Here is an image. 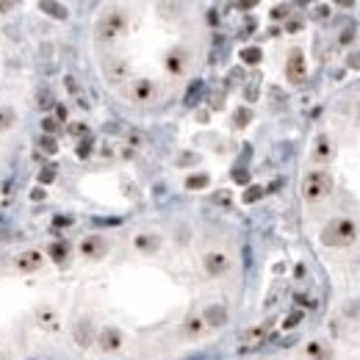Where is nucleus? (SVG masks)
Returning <instances> with one entry per match:
<instances>
[{
    "label": "nucleus",
    "instance_id": "35",
    "mask_svg": "<svg viewBox=\"0 0 360 360\" xmlns=\"http://www.w3.org/2000/svg\"><path fill=\"white\" fill-rule=\"evenodd\" d=\"M200 330H202V322H200V319H192V322H188V332H192V335H197Z\"/></svg>",
    "mask_w": 360,
    "mask_h": 360
},
{
    "label": "nucleus",
    "instance_id": "7",
    "mask_svg": "<svg viewBox=\"0 0 360 360\" xmlns=\"http://www.w3.org/2000/svg\"><path fill=\"white\" fill-rule=\"evenodd\" d=\"M108 249V244L100 239V236H89L83 244H80V252H83L86 258H100Z\"/></svg>",
    "mask_w": 360,
    "mask_h": 360
},
{
    "label": "nucleus",
    "instance_id": "24",
    "mask_svg": "<svg viewBox=\"0 0 360 360\" xmlns=\"http://www.w3.org/2000/svg\"><path fill=\"white\" fill-rule=\"evenodd\" d=\"M249 119H252V111H249V108H239V111H236V125L239 128L249 125Z\"/></svg>",
    "mask_w": 360,
    "mask_h": 360
},
{
    "label": "nucleus",
    "instance_id": "6",
    "mask_svg": "<svg viewBox=\"0 0 360 360\" xmlns=\"http://www.w3.org/2000/svg\"><path fill=\"white\" fill-rule=\"evenodd\" d=\"M97 341H100V346H103L105 352H114V349H119V346H122V335H119V330L105 327V330H100Z\"/></svg>",
    "mask_w": 360,
    "mask_h": 360
},
{
    "label": "nucleus",
    "instance_id": "43",
    "mask_svg": "<svg viewBox=\"0 0 360 360\" xmlns=\"http://www.w3.org/2000/svg\"><path fill=\"white\" fill-rule=\"evenodd\" d=\"M53 225H58V227H61V225H70V219H67V216H58V219L53 222Z\"/></svg>",
    "mask_w": 360,
    "mask_h": 360
},
{
    "label": "nucleus",
    "instance_id": "17",
    "mask_svg": "<svg viewBox=\"0 0 360 360\" xmlns=\"http://www.w3.org/2000/svg\"><path fill=\"white\" fill-rule=\"evenodd\" d=\"M67 252H70L67 241H56V244H50V258H53V261H64Z\"/></svg>",
    "mask_w": 360,
    "mask_h": 360
},
{
    "label": "nucleus",
    "instance_id": "42",
    "mask_svg": "<svg viewBox=\"0 0 360 360\" xmlns=\"http://www.w3.org/2000/svg\"><path fill=\"white\" fill-rule=\"evenodd\" d=\"M216 202H222V205H227V202H230V197H227V194H216Z\"/></svg>",
    "mask_w": 360,
    "mask_h": 360
},
{
    "label": "nucleus",
    "instance_id": "16",
    "mask_svg": "<svg viewBox=\"0 0 360 360\" xmlns=\"http://www.w3.org/2000/svg\"><path fill=\"white\" fill-rule=\"evenodd\" d=\"M261 58H263V53L258 50V47H244V50H241V61H244V64H258Z\"/></svg>",
    "mask_w": 360,
    "mask_h": 360
},
{
    "label": "nucleus",
    "instance_id": "28",
    "mask_svg": "<svg viewBox=\"0 0 360 360\" xmlns=\"http://www.w3.org/2000/svg\"><path fill=\"white\" fill-rule=\"evenodd\" d=\"M169 70H172V72H180V70H183L180 53H172V56H169Z\"/></svg>",
    "mask_w": 360,
    "mask_h": 360
},
{
    "label": "nucleus",
    "instance_id": "33",
    "mask_svg": "<svg viewBox=\"0 0 360 360\" xmlns=\"http://www.w3.org/2000/svg\"><path fill=\"white\" fill-rule=\"evenodd\" d=\"M222 100H225V94H222V92L210 94V105H214V108H222V105H225V103H222Z\"/></svg>",
    "mask_w": 360,
    "mask_h": 360
},
{
    "label": "nucleus",
    "instance_id": "10",
    "mask_svg": "<svg viewBox=\"0 0 360 360\" xmlns=\"http://www.w3.org/2000/svg\"><path fill=\"white\" fill-rule=\"evenodd\" d=\"M39 266H42V255L39 252H23L17 258V269L19 271H36Z\"/></svg>",
    "mask_w": 360,
    "mask_h": 360
},
{
    "label": "nucleus",
    "instance_id": "18",
    "mask_svg": "<svg viewBox=\"0 0 360 360\" xmlns=\"http://www.w3.org/2000/svg\"><path fill=\"white\" fill-rule=\"evenodd\" d=\"M136 247L150 252V249L158 247V236H150V233H147V236H139V239H136Z\"/></svg>",
    "mask_w": 360,
    "mask_h": 360
},
{
    "label": "nucleus",
    "instance_id": "12",
    "mask_svg": "<svg viewBox=\"0 0 360 360\" xmlns=\"http://www.w3.org/2000/svg\"><path fill=\"white\" fill-rule=\"evenodd\" d=\"M105 75L111 80H122L128 75V64H125V61H119V58H108L105 61Z\"/></svg>",
    "mask_w": 360,
    "mask_h": 360
},
{
    "label": "nucleus",
    "instance_id": "25",
    "mask_svg": "<svg viewBox=\"0 0 360 360\" xmlns=\"http://www.w3.org/2000/svg\"><path fill=\"white\" fill-rule=\"evenodd\" d=\"M300 322H302V310H294V313L285 319V324H283V327H285V330H294Z\"/></svg>",
    "mask_w": 360,
    "mask_h": 360
},
{
    "label": "nucleus",
    "instance_id": "32",
    "mask_svg": "<svg viewBox=\"0 0 360 360\" xmlns=\"http://www.w3.org/2000/svg\"><path fill=\"white\" fill-rule=\"evenodd\" d=\"M92 153V139H86V141H80V147H78V155L80 158H86V155Z\"/></svg>",
    "mask_w": 360,
    "mask_h": 360
},
{
    "label": "nucleus",
    "instance_id": "30",
    "mask_svg": "<svg viewBox=\"0 0 360 360\" xmlns=\"http://www.w3.org/2000/svg\"><path fill=\"white\" fill-rule=\"evenodd\" d=\"M352 39H355V25H346L344 33H341V45H349Z\"/></svg>",
    "mask_w": 360,
    "mask_h": 360
},
{
    "label": "nucleus",
    "instance_id": "14",
    "mask_svg": "<svg viewBox=\"0 0 360 360\" xmlns=\"http://www.w3.org/2000/svg\"><path fill=\"white\" fill-rule=\"evenodd\" d=\"M200 94H202V80H192V86L186 89V105H197Z\"/></svg>",
    "mask_w": 360,
    "mask_h": 360
},
{
    "label": "nucleus",
    "instance_id": "23",
    "mask_svg": "<svg viewBox=\"0 0 360 360\" xmlns=\"http://www.w3.org/2000/svg\"><path fill=\"white\" fill-rule=\"evenodd\" d=\"M39 147H42L45 153H56V150H58L56 136H42V139H39Z\"/></svg>",
    "mask_w": 360,
    "mask_h": 360
},
{
    "label": "nucleus",
    "instance_id": "13",
    "mask_svg": "<svg viewBox=\"0 0 360 360\" xmlns=\"http://www.w3.org/2000/svg\"><path fill=\"white\" fill-rule=\"evenodd\" d=\"M150 94H153V83H150V80H144V78L136 80V86H133V97L139 100V103H144Z\"/></svg>",
    "mask_w": 360,
    "mask_h": 360
},
{
    "label": "nucleus",
    "instance_id": "20",
    "mask_svg": "<svg viewBox=\"0 0 360 360\" xmlns=\"http://www.w3.org/2000/svg\"><path fill=\"white\" fill-rule=\"evenodd\" d=\"M42 11H50V17H56V19L67 17V9L61 3H42Z\"/></svg>",
    "mask_w": 360,
    "mask_h": 360
},
{
    "label": "nucleus",
    "instance_id": "5",
    "mask_svg": "<svg viewBox=\"0 0 360 360\" xmlns=\"http://www.w3.org/2000/svg\"><path fill=\"white\" fill-rule=\"evenodd\" d=\"M269 327H271V322H266V324H261V327H255V330H247L241 335V344H244V349H255L258 344L266 338V332H269Z\"/></svg>",
    "mask_w": 360,
    "mask_h": 360
},
{
    "label": "nucleus",
    "instance_id": "22",
    "mask_svg": "<svg viewBox=\"0 0 360 360\" xmlns=\"http://www.w3.org/2000/svg\"><path fill=\"white\" fill-rule=\"evenodd\" d=\"M330 153H332L330 141L322 136V139H319V144H316V158H330Z\"/></svg>",
    "mask_w": 360,
    "mask_h": 360
},
{
    "label": "nucleus",
    "instance_id": "40",
    "mask_svg": "<svg viewBox=\"0 0 360 360\" xmlns=\"http://www.w3.org/2000/svg\"><path fill=\"white\" fill-rule=\"evenodd\" d=\"M258 97V86H249L247 89V100H255Z\"/></svg>",
    "mask_w": 360,
    "mask_h": 360
},
{
    "label": "nucleus",
    "instance_id": "38",
    "mask_svg": "<svg viewBox=\"0 0 360 360\" xmlns=\"http://www.w3.org/2000/svg\"><path fill=\"white\" fill-rule=\"evenodd\" d=\"M349 67H355V70H360V53H352V56H349Z\"/></svg>",
    "mask_w": 360,
    "mask_h": 360
},
{
    "label": "nucleus",
    "instance_id": "8",
    "mask_svg": "<svg viewBox=\"0 0 360 360\" xmlns=\"http://www.w3.org/2000/svg\"><path fill=\"white\" fill-rule=\"evenodd\" d=\"M205 324H210V327L227 324V308L225 305H208L205 308Z\"/></svg>",
    "mask_w": 360,
    "mask_h": 360
},
{
    "label": "nucleus",
    "instance_id": "15",
    "mask_svg": "<svg viewBox=\"0 0 360 360\" xmlns=\"http://www.w3.org/2000/svg\"><path fill=\"white\" fill-rule=\"evenodd\" d=\"M17 122V114L14 108H0V131H6V128H11Z\"/></svg>",
    "mask_w": 360,
    "mask_h": 360
},
{
    "label": "nucleus",
    "instance_id": "1",
    "mask_svg": "<svg viewBox=\"0 0 360 360\" xmlns=\"http://www.w3.org/2000/svg\"><path fill=\"white\" fill-rule=\"evenodd\" d=\"M357 239V227L352 219H332L327 227L322 230V241L327 247H349Z\"/></svg>",
    "mask_w": 360,
    "mask_h": 360
},
{
    "label": "nucleus",
    "instance_id": "4",
    "mask_svg": "<svg viewBox=\"0 0 360 360\" xmlns=\"http://www.w3.org/2000/svg\"><path fill=\"white\" fill-rule=\"evenodd\" d=\"M285 75H288V80H294V83H300V80L305 78V56L300 50L291 53L288 64H285Z\"/></svg>",
    "mask_w": 360,
    "mask_h": 360
},
{
    "label": "nucleus",
    "instance_id": "34",
    "mask_svg": "<svg viewBox=\"0 0 360 360\" xmlns=\"http://www.w3.org/2000/svg\"><path fill=\"white\" fill-rule=\"evenodd\" d=\"M285 14H288V6H274V11H271V17H274V19H283Z\"/></svg>",
    "mask_w": 360,
    "mask_h": 360
},
{
    "label": "nucleus",
    "instance_id": "39",
    "mask_svg": "<svg viewBox=\"0 0 360 360\" xmlns=\"http://www.w3.org/2000/svg\"><path fill=\"white\" fill-rule=\"evenodd\" d=\"M31 200H45V192H42V188H33V192H31Z\"/></svg>",
    "mask_w": 360,
    "mask_h": 360
},
{
    "label": "nucleus",
    "instance_id": "29",
    "mask_svg": "<svg viewBox=\"0 0 360 360\" xmlns=\"http://www.w3.org/2000/svg\"><path fill=\"white\" fill-rule=\"evenodd\" d=\"M42 128H45V136H53V133H56V128H58V122L53 119V117H47V119L42 122Z\"/></svg>",
    "mask_w": 360,
    "mask_h": 360
},
{
    "label": "nucleus",
    "instance_id": "21",
    "mask_svg": "<svg viewBox=\"0 0 360 360\" xmlns=\"http://www.w3.org/2000/svg\"><path fill=\"white\" fill-rule=\"evenodd\" d=\"M263 194H266V188H263V186H249L247 192H244V202H258Z\"/></svg>",
    "mask_w": 360,
    "mask_h": 360
},
{
    "label": "nucleus",
    "instance_id": "37",
    "mask_svg": "<svg viewBox=\"0 0 360 360\" xmlns=\"http://www.w3.org/2000/svg\"><path fill=\"white\" fill-rule=\"evenodd\" d=\"M346 313H349V316H360V302H352V305H346Z\"/></svg>",
    "mask_w": 360,
    "mask_h": 360
},
{
    "label": "nucleus",
    "instance_id": "36",
    "mask_svg": "<svg viewBox=\"0 0 360 360\" xmlns=\"http://www.w3.org/2000/svg\"><path fill=\"white\" fill-rule=\"evenodd\" d=\"M70 133H72V136H83V133H86V125H83V122H75V125L70 128Z\"/></svg>",
    "mask_w": 360,
    "mask_h": 360
},
{
    "label": "nucleus",
    "instance_id": "41",
    "mask_svg": "<svg viewBox=\"0 0 360 360\" xmlns=\"http://www.w3.org/2000/svg\"><path fill=\"white\" fill-rule=\"evenodd\" d=\"M192 161H197V155H180V164H192Z\"/></svg>",
    "mask_w": 360,
    "mask_h": 360
},
{
    "label": "nucleus",
    "instance_id": "19",
    "mask_svg": "<svg viewBox=\"0 0 360 360\" xmlns=\"http://www.w3.org/2000/svg\"><path fill=\"white\" fill-rule=\"evenodd\" d=\"M208 183H210L208 175H192V178H186V188H192V192H194V188H205Z\"/></svg>",
    "mask_w": 360,
    "mask_h": 360
},
{
    "label": "nucleus",
    "instance_id": "31",
    "mask_svg": "<svg viewBox=\"0 0 360 360\" xmlns=\"http://www.w3.org/2000/svg\"><path fill=\"white\" fill-rule=\"evenodd\" d=\"M233 180H236V183H249V172H247V169H236V172H233Z\"/></svg>",
    "mask_w": 360,
    "mask_h": 360
},
{
    "label": "nucleus",
    "instance_id": "27",
    "mask_svg": "<svg viewBox=\"0 0 360 360\" xmlns=\"http://www.w3.org/2000/svg\"><path fill=\"white\" fill-rule=\"evenodd\" d=\"M39 180H42V183H50V180H56V166H45L42 172H39Z\"/></svg>",
    "mask_w": 360,
    "mask_h": 360
},
{
    "label": "nucleus",
    "instance_id": "9",
    "mask_svg": "<svg viewBox=\"0 0 360 360\" xmlns=\"http://www.w3.org/2000/svg\"><path fill=\"white\" fill-rule=\"evenodd\" d=\"M227 266H230L227 255H222V252H208V255H205V269H208V274H222Z\"/></svg>",
    "mask_w": 360,
    "mask_h": 360
},
{
    "label": "nucleus",
    "instance_id": "44",
    "mask_svg": "<svg viewBox=\"0 0 360 360\" xmlns=\"http://www.w3.org/2000/svg\"><path fill=\"white\" fill-rule=\"evenodd\" d=\"M9 9H11L9 3H0V11H9Z\"/></svg>",
    "mask_w": 360,
    "mask_h": 360
},
{
    "label": "nucleus",
    "instance_id": "2",
    "mask_svg": "<svg viewBox=\"0 0 360 360\" xmlns=\"http://www.w3.org/2000/svg\"><path fill=\"white\" fill-rule=\"evenodd\" d=\"M330 192H332V178L324 169H316V172H310L308 178L302 180L305 200H322V197H327Z\"/></svg>",
    "mask_w": 360,
    "mask_h": 360
},
{
    "label": "nucleus",
    "instance_id": "3",
    "mask_svg": "<svg viewBox=\"0 0 360 360\" xmlns=\"http://www.w3.org/2000/svg\"><path fill=\"white\" fill-rule=\"evenodd\" d=\"M125 31V14L122 11H108V14L97 23V36L100 39H114Z\"/></svg>",
    "mask_w": 360,
    "mask_h": 360
},
{
    "label": "nucleus",
    "instance_id": "11",
    "mask_svg": "<svg viewBox=\"0 0 360 360\" xmlns=\"http://www.w3.org/2000/svg\"><path fill=\"white\" fill-rule=\"evenodd\" d=\"M72 335H75V341H78L80 346H89V344H92V338H94V327H92V322H80V324H75Z\"/></svg>",
    "mask_w": 360,
    "mask_h": 360
},
{
    "label": "nucleus",
    "instance_id": "26",
    "mask_svg": "<svg viewBox=\"0 0 360 360\" xmlns=\"http://www.w3.org/2000/svg\"><path fill=\"white\" fill-rule=\"evenodd\" d=\"M56 105V100H53L50 92H39V108H53Z\"/></svg>",
    "mask_w": 360,
    "mask_h": 360
}]
</instances>
